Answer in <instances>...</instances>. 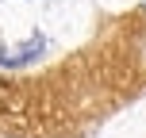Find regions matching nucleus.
Here are the masks:
<instances>
[{
  "mask_svg": "<svg viewBox=\"0 0 146 138\" xmlns=\"http://www.w3.org/2000/svg\"><path fill=\"white\" fill-rule=\"evenodd\" d=\"M38 50H42V38H31L27 46H15V50H0V65H23V61H31Z\"/></svg>",
  "mask_w": 146,
  "mask_h": 138,
  "instance_id": "obj_1",
  "label": "nucleus"
}]
</instances>
